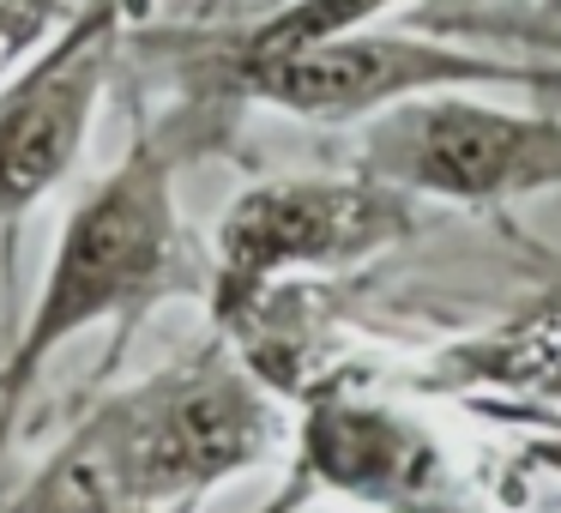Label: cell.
Returning a JSON list of instances; mask_svg holds the SVG:
<instances>
[{"mask_svg": "<svg viewBox=\"0 0 561 513\" xmlns=\"http://www.w3.org/2000/svg\"><path fill=\"white\" fill-rule=\"evenodd\" d=\"M187 127L151 122L127 139V151L73 200L61 218L55 254L25 308V327L0 356V404L25 417L43 368L73 339L98 327H139L151 308L206 290L199 248L187 236L175 170L187 151Z\"/></svg>", "mask_w": 561, "mask_h": 513, "instance_id": "6da1fadb", "label": "cell"}, {"mask_svg": "<svg viewBox=\"0 0 561 513\" xmlns=\"http://www.w3.org/2000/svg\"><path fill=\"white\" fill-rule=\"evenodd\" d=\"M73 435L134 513H199L211 489L290 447V417L278 387L260 380L224 332H211L146 380L98 399Z\"/></svg>", "mask_w": 561, "mask_h": 513, "instance_id": "7a4b0ae2", "label": "cell"}, {"mask_svg": "<svg viewBox=\"0 0 561 513\" xmlns=\"http://www.w3.org/2000/svg\"><path fill=\"white\" fill-rule=\"evenodd\" d=\"M187 110L236 115L272 110L308 127H356L423 91H519L561 103V61L477 49L435 31H344L290 55H260L230 67H187Z\"/></svg>", "mask_w": 561, "mask_h": 513, "instance_id": "3957f363", "label": "cell"}, {"mask_svg": "<svg viewBox=\"0 0 561 513\" xmlns=\"http://www.w3.org/2000/svg\"><path fill=\"white\" fill-rule=\"evenodd\" d=\"M416 230H423V206L368 170L260 175L224 206L211 230V320L224 332L302 278L356 272L404 248Z\"/></svg>", "mask_w": 561, "mask_h": 513, "instance_id": "277c9868", "label": "cell"}, {"mask_svg": "<svg viewBox=\"0 0 561 513\" xmlns=\"http://www.w3.org/2000/svg\"><path fill=\"white\" fill-rule=\"evenodd\" d=\"M356 170L416 206H513L561 194V103L513 110L489 91H423L368 115Z\"/></svg>", "mask_w": 561, "mask_h": 513, "instance_id": "5b68a950", "label": "cell"}, {"mask_svg": "<svg viewBox=\"0 0 561 513\" xmlns=\"http://www.w3.org/2000/svg\"><path fill=\"white\" fill-rule=\"evenodd\" d=\"M290 471L308 477L314 501L332 495L356 513H489V489L416 404L351 380L302 399Z\"/></svg>", "mask_w": 561, "mask_h": 513, "instance_id": "8992f818", "label": "cell"}, {"mask_svg": "<svg viewBox=\"0 0 561 513\" xmlns=\"http://www.w3.org/2000/svg\"><path fill=\"white\" fill-rule=\"evenodd\" d=\"M146 7L151 0H79L61 31L0 86V230H19L79 170Z\"/></svg>", "mask_w": 561, "mask_h": 513, "instance_id": "52a82bcc", "label": "cell"}, {"mask_svg": "<svg viewBox=\"0 0 561 513\" xmlns=\"http://www.w3.org/2000/svg\"><path fill=\"white\" fill-rule=\"evenodd\" d=\"M428 387L447 399H519V404H549L561 411V284L495 327L447 344L428 368Z\"/></svg>", "mask_w": 561, "mask_h": 513, "instance_id": "ba28073f", "label": "cell"}, {"mask_svg": "<svg viewBox=\"0 0 561 513\" xmlns=\"http://www.w3.org/2000/svg\"><path fill=\"white\" fill-rule=\"evenodd\" d=\"M399 7H411V0H278L266 13H248L194 43H175L182 49L175 67L187 73V67H230V61H260V55H290V49H308V43L344 37V31L380 25Z\"/></svg>", "mask_w": 561, "mask_h": 513, "instance_id": "9c48e42d", "label": "cell"}, {"mask_svg": "<svg viewBox=\"0 0 561 513\" xmlns=\"http://www.w3.org/2000/svg\"><path fill=\"white\" fill-rule=\"evenodd\" d=\"M465 404H471L477 417H489V423L513 429V435H519V465L561 489V411H549V404H519V399H465Z\"/></svg>", "mask_w": 561, "mask_h": 513, "instance_id": "30bf717a", "label": "cell"}, {"mask_svg": "<svg viewBox=\"0 0 561 513\" xmlns=\"http://www.w3.org/2000/svg\"><path fill=\"white\" fill-rule=\"evenodd\" d=\"M79 0H0V86L61 31Z\"/></svg>", "mask_w": 561, "mask_h": 513, "instance_id": "8fae6325", "label": "cell"}, {"mask_svg": "<svg viewBox=\"0 0 561 513\" xmlns=\"http://www.w3.org/2000/svg\"><path fill=\"white\" fill-rule=\"evenodd\" d=\"M13 435H19V411H7V404H0V459H7V447H13Z\"/></svg>", "mask_w": 561, "mask_h": 513, "instance_id": "7c38bea8", "label": "cell"}, {"mask_svg": "<svg viewBox=\"0 0 561 513\" xmlns=\"http://www.w3.org/2000/svg\"><path fill=\"white\" fill-rule=\"evenodd\" d=\"M543 7H561V0H543Z\"/></svg>", "mask_w": 561, "mask_h": 513, "instance_id": "4fadbf2b", "label": "cell"}]
</instances>
